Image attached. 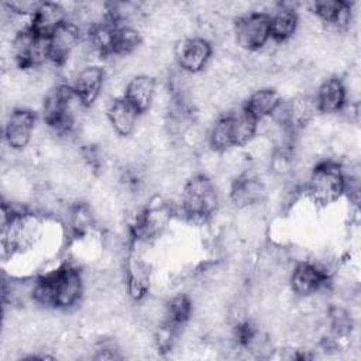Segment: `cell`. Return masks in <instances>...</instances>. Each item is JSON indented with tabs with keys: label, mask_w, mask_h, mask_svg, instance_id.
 <instances>
[{
	"label": "cell",
	"mask_w": 361,
	"mask_h": 361,
	"mask_svg": "<svg viewBox=\"0 0 361 361\" xmlns=\"http://www.w3.org/2000/svg\"><path fill=\"white\" fill-rule=\"evenodd\" d=\"M192 300L188 295L179 293L173 296L165 306V320L173 326L185 324L192 314Z\"/></svg>",
	"instance_id": "23"
},
{
	"label": "cell",
	"mask_w": 361,
	"mask_h": 361,
	"mask_svg": "<svg viewBox=\"0 0 361 361\" xmlns=\"http://www.w3.org/2000/svg\"><path fill=\"white\" fill-rule=\"evenodd\" d=\"M68 223L71 227V231L75 237H85L89 234L94 224L96 219L93 214V210L86 203H75L69 209L68 214Z\"/></svg>",
	"instance_id": "21"
},
{
	"label": "cell",
	"mask_w": 361,
	"mask_h": 361,
	"mask_svg": "<svg viewBox=\"0 0 361 361\" xmlns=\"http://www.w3.org/2000/svg\"><path fill=\"white\" fill-rule=\"evenodd\" d=\"M267 195L264 182L251 172L240 173L230 186V200L238 209H247L259 204Z\"/></svg>",
	"instance_id": "11"
},
{
	"label": "cell",
	"mask_w": 361,
	"mask_h": 361,
	"mask_svg": "<svg viewBox=\"0 0 361 361\" xmlns=\"http://www.w3.org/2000/svg\"><path fill=\"white\" fill-rule=\"evenodd\" d=\"M314 100L319 113H340L347 103V89L343 80L338 78H329L323 80L316 92Z\"/></svg>",
	"instance_id": "17"
},
{
	"label": "cell",
	"mask_w": 361,
	"mask_h": 361,
	"mask_svg": "<svg viewBox=\"0 0 361 361\" xmlns=\"http://www.w3.org/2000/svg\"><path fill=\"white\" fill-rule=\"evenodd\" d=\"M289 285L293 293L307 298L330 288L331 274H329L319 262L303 259L296 262L290 271Z\"/></svg>",
	"instance_id": "8"
},
{
	"label": "cell",
	"mask_w": 361,
	"mask_h": 361,
	"mask_svg": "<svg viewBox=\"0 0 361 361\" xmlns=\"http://www.w3.org/2000/svg\"><path fill=\"white\" fill-rule=\"evenodd\" d=\"M282 99L276 90L271 87H261L254 90L244 102L243 109L258 123L271 117Z\"/></svg>",
	"instance_id": "19"
},
{
	"label": "cell",
	"mask_w": 361,
	"mask_h": 361,
	"mask_svg": "<svg viewBox=\"0 0 361 361\" xmlns=\"http://www.w3.org/2000/svg\"><path fill=\"white\" fill-rule=\"evenodd\" d=\"M11 55L21 69L41 68L47 62H51L49 38L37 35L27 25L13 35Z\"/></svg>",
	"instance_id": "6"
},
{
	"label": "cell",
	"mask_w": 361,
	"mask_h": 361,
	"mask_svg": "<svg viewBox=\"0 0 361 361\" xmlns=\"http://www.w3.org/2000/svg\"><path fill=\"white\" fill-rule=\"evenodd\" d=\"M66 20V10L61 4L42 1L30 18V27L37 35L49 38Z\"/></svg>",
	"instance_id": "16"
},
{
	"label": "cell",
	"mask_w": 361,
	"mask_h": 361,
	"mask_svg": "<svg viewBox=\"0 0 361 361\" xmlns=\"http://www.w3.org/2000/svg\"><path fill=\"white\" fill-rule=\"evenodd\" d=\"M107 118H109V123L111 124L113 130L118 134V135H130L134 128H135V124L138 121V117H140V111L138 109L128 100L123 96L120 97H114L109 106H107Z\"/></svg>",
	"instance_id": "14"
},
{
	"label": "cell",
	"mask_w": 361,
	"mask_h": 361,
	"mask_svg": "<svg viewBox=\"0 0 361 361\" xmlns=\"http://www.w3.org/2000/svg\"><path fill=\"white\" fill-rule=\"evenodd\" d=\"M219 207V192L210 178L203 173L189 178L180 192L179 212L190 224L203 226Z\"/></svg>",
	"instance_id": "2"
},
{
	"label": "cell",
	"mask_w": 361,
	"mask_h": 361,
	"mask_svg": "<svg viewBox=\"0 0 361 361\" xmlns=\"http://www.w3.org/2000/svg\"><path fill=\"white\" fill-rule=\"evenodd\" d=\"M35 128V113L30 109H14L6 121L4 126V141L14 149H24L31 138Z\"/></svg>",
	"instance_id": "9"
},
{
	"label": "cell",
	"mask_w": 361,
	"mask_h": 361,
	"mask_svg": "<svg viewBox=\"0 0 361 361\" xmlns=\"http://www.w3.org/2000/svg\"><path fill=\"white\" fill-rule=\"evenodd\" d=\"M212 44L203 37L186 38L180 42L176 58L179 68L189 75L202 72L212 59Z\"/></svg>",
	"instance_id": "10"
},
{
	"label": "cell",
	"mask_w": 361,
	"mask_h": 361,
	"mask_svg": "<svg viewBox=\"0 0 361 361\" xmlns=\"http://www.w3.org/2000/svg\"><path fill=\"white\" fill-rule=\"evenodd\" d=\"M258 121L243 107L230 110L219 117L209 133V142L214 151L226 152L234 147L248 144L257 134Z\"/></svg>",
	"instance_id": "3"
},
{
	"label": "cell",
	"mask_w": 361,
	"mask_h": 361,
	"mask_svg": "<svg viewBox=\"0 0 361 361\" xmlns=\"http://www.w3.org/2000/svg\"><path fill=\"white\" fill-rule=\"evenodd\" d=\"M142 42V37L137 28L130 24L117 25L113 38V55H130Z\"/></svg>",
	"instance_id": "22"
},
{
	"label": "cell",
	"mask_w": 361,
	"mask_h": 361,
	"mask_svg": "<svg viewBox=\"0 0 361 361\" xmlns=\"http://www.w3.org/2000/svg\"><path fill=\"white\" fill-rule=\"evenodd\" d=\"M305 190L316 204L329 206L337 202L344 195L343 166L333 159L316 164L305 182Z\"/></svg>",
	"instance_id": "5"
},
{
	"label": "cell",
	"mask_w": 361,
	"mask_h": 361,
	"mask_svg": "<svg viewBox=\"0 0 361 361\" xmlns=\"http://www.w3.org/2000/svg\"><path fill=\"white\" fill-rule=\"evenodd\" d=\"M80 42V28L72 20H66L51 37V63L55 66H62L68 62L72 54L76 51Z\"/></svg>",
	"instance_id": "12"
},
{
	"label": "cell",
	"mask_w": 361,
	"mask_h": 361,
	"mask_svg": "<svg viewBox=\"0 0 361 361\" xmlns=\"http://www.w3.org/2000/svg\"><path fill=\"white\" fill-rule=\"evenodd\" d=\"M104 85V71L99 65H87L79 69L71 85L85 107H90L100 96Z\"/></svg>",
	"instance_id": "13"
},
{
	"label": "cell",
	"mask_w": 361,
	"mask_h": 361,
	"mask_svg": "<svg viewBox=\"0 0 361 361\" xmlns=\"http://www.w3.org/2000/svg\"><path fill=\"white\" fill-rule=\"evenodd\" d=\"M312 11L320 21L334 28L336 31H343L348 28L353 18L351 4L344 0L314 1L312 4Z\"/></svg>",
	"instance_id": "15"
},
{
	"label": "cell",
	"mask_w": 361,
	"mask_h": 361,
	"mask_svg": "<svg viewBox=\"0 0 361 361\" xmlns=\"http://www.w3.org/2000/svg\"><path fill=\"white\" fill-rule=\"evenodd\" d=\"M271 16L264 11H251L238 17L234 23V38L240 48L255 52L271 39Z\"/></svg>",
	"instance_id": "7"
},
{
	"label": "cell",
	"mask_w": 361,
	"mask_h": 361,
	"mask_svg": "<svg viewBox=\"0 0 361 361\" xmlns=\"http://www.w3.org/2000/svg\"><path fill=\"white\" fill-rule=\"evenodd\" d=\"M123 355L120 354V348L111 341H102L94 348V360H120Z\"/></svg>",
	"instance_id": "24"
},
{
	"label": "cell",
	"mask_w": 361,
	"mask_h": 361,
	"mask_svg": "<svg viewBox=\"0 0 361 361\" xmlns=\"http://www.w3.org/2000/svg\"><path fill=\"white\" fill-rule=\"evenodd\" d=\"M157 82L152 76L141 73L128 80L124 90V97L128 99L140 113H145L152 106L155 97Z\"/></svg>",
	"instance_id": "18"
},
{
	"label": "cell",
	"mask_w": 361,
	"mask_h": 361,
	"mask_svg": "<svg viewBox=\"0 0 361 361\" xmlns=\"http://www.w3.org/2000/svg\"><path fill=\"white\" fill-rule=\"evenodd\" d=\"M299 27V16L290 7L278 8L269 20V34L275 42L289 41Z\"/></svg>",
	"instance_id": "20"
},
{
	"label": "cell",
	"mask_w": 361,
	"mask_h": 361,
	"mask_svg": "<svg viewBox=\"0 0 361 361\" xmlns=\"http://www.w3.org/2000/svg\"><path fill=\"white\" fill-rule=\"evenodd\" d=\"M82 109H85V104L73 87L59 85L45 96L44 120L56 134L69 135L76 127Z\"/></svg>",
	"instance_id": "4"
},
{
	"label": "cell",
	"mask_w": 361,
	"mask_h": 361,
	"mask_svg": "<svg viewBox=\"0 0 361 361\" xmlns=\"http://www.w3.org/2000/svg\"><path fill=\"white\" fill-rule=\"evenodd\" d=\"M83 290L85 281L80 271L72 264H62L34 281L32 299L42 306L69 309L80 300Z\"/></svg>",
	"instance_id": "1"
}]
</instances>
